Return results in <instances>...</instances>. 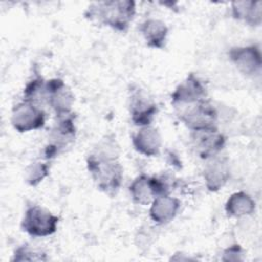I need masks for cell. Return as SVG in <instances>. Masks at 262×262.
Masks as SVG:
<instances>
[{
	"instance_id": "1",
	"label": "cell",
	"mask_w": 262,
	"mask_h": 262,
	"mask_svg": "<svg viewBox=\"0 0 262 262\" xmlns=\"http://www.w3.org/2000/svg\"><path fill=\"white\" fill-rule=\"evenodd\" d=\"M107 141L101 142L86 159L87 170L97 188L110 196L119 191L123 181V167L118 161L115 144L106 147Z\"/></svg>"
},
{
	"instance_id": "2",
	"label": "cell",
	"mask_w": 262,
	"mask_h": 262,
	"mask_svg": "<svg viewBox=\"0 0 262 262\" xmlns=\"http://www.w3.org/2000/svg\"><path fill=\"white\" fill-rule=\"evenodd\" d=\"M136 4L132 0H113L94 2L85 11V16L91 21L112 28L115 31L126 32L134 19Z\"/></svg>"
},
{
	"instance_id": "3",
	"label": "cell",
	"mask_w": 262,
	"mask_h": 262,
	"mask_svg": "<svg viewBox=\"0 0 262 262\" xmlns=\"http://www.w3.org/2000/svg\"><path fill=\"white\" fill-rule=\"evenodd\" d=\"M75 116L72 114L56 116V119L49 131L48 141L43 150V158L50 161L69 147L76 138Z\"/></svg>"
},
{
	"instance_id": "4",
	"label": "cell",
	"mask_w": 262,
	"mask_h": 262,
	"mask_svg": "<svg viewBox=\"0 0 262 262\" xmlns=\"http://www.w3.org/2000/svg\"><path fill=\"white\" fill-rule=\"evenodd\" d=\"M59 218L39 205L29 206L21 219L20 227L32 237H46L56 232Z\"/></svg>"
},
{
	"instance_id": "5",
	"label": "cell",
	"mask_w": 262,
	"mask_h": 262,
	"mask_svg": "<svg viewBox=\"0 0 262 262\" xmlns=\"http://www.w3.org/2000/svg\"><path fill=\"white\" fill-rule=\"evenodd\" d=\"M179 120L190 131H199L217 127L218 112L206 98L186 105L178 115Z\"/></svg>"
},
{
	"instance_id": "6",
	"label": "cell",
	"mask_w": 262,
	"mask_h": 262,
	"mask_svg": "<svg viewBox=\"0 0 262 262\" xmlns=\"http://www.w3.org/2000/svg\"><path fill=\"white\" fill-rule=\"evenodd\" d=\"M10 122L19 133L35 131L44 127L46 113L40 105L23 100L13 106Z\"/></svg>"
},
{
	"instance_id": "7",
	"label": "cell",
	"mask_w": 262,
	"mask_h": 262,
	"mask_svg": "<svg viewBox=\"0 0 262 262\" xmlns=\"http://www.w3.org/2000/svg\"><path fill=\"white\" fill-rule=\"evenodd\" d=\"M228 58L237 71L247 77L258 76L261 72L262 54L258 44L231 47Z\"/></svg>"
},
{
	"instance_id": "8",
	"label": "cell",
	"mask_w": 262,
	"mask_h": 262,
	"mask_svg": "<svg viewBox=\"0 0 262 262\" xmlns=\"http://www.w3.org/2000/svg\"><path fill=\"white\" fill-rule=\"evenodd\" d=\"M157 103L139 87H132L129 95V114L135 126H150L158 114Z\"/></svg>"
},
{
	"instance_id": "9",
	"label": "cell",
	"mask_w": 262,
	"mask_h": 262,
	"mask_svg": "<svg viewBox=\"0 0 262 262\" xmlns=\"http://www.w3.org/2000/svg\"><path fill=\"white\" fill-rule=\"evenodd\" d=\"M190 139L196 155L203 160L218 156L226 144V137L216 128L190 131Z\"/></svg>"
},
{
	"instance_id": "10",
	"label": "cell",
	"mask_w": 262,
	"mask_h": 262,
	"mask_svg": "<svg viewBox=\"0 0 262 262\" xmlns=\"http://www.w3.org/2000/svg\"><path fill=\"white\" fill-rule=\"evenodd\" d=\"M75 97L72 90L60 78L46 80L45 103L54 112L55 116L72 114Z\"/></svg>"
},
{
	"instance_id": "11",
	"label": "cell",
	"mask_w": 262,
	"mask_h": 262,
	"mask_svg": "<svg viewBox=\"0 0 262 262\" xmlns=\"http://www.w3.org/2000/svg\"><path fill=\"white\" fill-rule=\"evenodd\" d=\"M207 94V88L202 80L190 73L172 92L171 102L173 105L186 106L206 99Z\"/></svg>"
},
{
	"instance_id": "12",
	"label": "cell",
	"mask_w": 262,
	"mask_h": 262,
	"mask_svg": "<svg viewBox=\"0 0 262 262\" xmlns=\"http://www.w3.org/2000/svg\"><path fill=\"white\" fill-rule=\"evenodd\" d=\"M205 186L210 192L222 189L230 178L229 160L225 156H215L207 160L203 170Z\"/></svg>"
},
{
	"instance_id": "13",
	"label": "cell",
	"mask_w": 262,
	"mask_h": 262,
	"mask_svg": "<svg viewBox=\"0 0 262 262\" xmlns=\"http://www.w3.org/2000/svg\"><path fill=\"white\" fill-rule=\"evenodd\" d=\"M134 149L144 157H157L162 147V136L159 130L151 126L139 127V130L132 135Z\"/></svg>"
},
{
	"instance_id": "14",
	"label": "cell",
	"mask_w": 262,
	"mask_h": 262,
	"mask_svg": "<svg viewBox=\"0 0 262 262\" xmlns=\"http://www.w3.org/2000/svg\"><path fill=\"white\" fill-rule=\"evenodd\" d=\"M180 207L181 202L178 198L172 196L171 193L161 194L150 203L149 217L156 224L164 225L177 216Z\"/></svg>"
},
{
	"instance_id": "15",
	"label": "cell",
	"mask_w": 262,
	"mask_h": 262,
	"mask_svg": "<svg viewBox=\"0 0 262 262\" xmlns=\"http://www.w3.org/2000/svg\"><path fill=\"white\" fill-rule=\"evenodd\" d=\"M139 32L141 33L147 47L152 49L165 48L169 29L163 20L158 18H147L141 23Z\"/></svg>"
},
{
	"instance_id": "16",
	"label": "cell",
	"mask_w": 262,
	"mask_h": 262,
	"mask_svg": "<svg viewBox=\"0 0 262 262\" xmlns=\"http://www.w3.org/2000/svg\"><path fill=\"white\" fill-rule=\"evenodd\" d=\"M129 192L133 203L141 206L150 205L158 195L154 177L146 174L138 175L129 185Z\"/></svg>"
},
{
	"instance_id": "17",
	"label": "cell",
	"mask_w": 262,
	"mask_h": 262,
	"mask_svg": "<svg viewBox=\"0 0 262 262\" xmlns=\"http://www.w3.org/2000/svg\"><path fill=\"white\" fill-rule=\"evenodd\" d=\"M262 2L234 1L231 3V15L234 19L243 20L250 27H259L262 23Z\"/></svg>"
},
{
	"instance_id": "18",
	"label": "cell",
	"mask_w": 262,
	"mask_h": 262,
	"mask_svg": "<svg viewBox=\"0 0 262 262\" xmlns=\"http://www.w3.org/2000/svg\"><path fill=\"white\" fill-rule=\"evenodd\" d=\"M224 210L230 218H242L250 216L255 212L256 203L249 193L236 191L227 199Z\"/></svg>"
},
{
	"instance_id": "19",
	"label": "cell",
	"mask_w": 262,
	"mask_h": 262,
	"mask_svg": "<svg viewBox=\"0 0 262 262\" xmlns=\"http://www.w3.org/2000/svg\"><path fill=\"white\" fill-rule=\"evenodd\" d=\"M23 95L24 100L41 106L45 103L46 80H44V78L39 75H35L26 84L23 91Z\"/></svg>"
},
{
	"instance_id": "20",
	"label": "cell",
	"mask_w": 262,
	"mask_h": 262,
	"mask_svg": "<svg viewBox=\"0 0 262 262\" xmlns=\"http://www.w3.org/2000/svg\"><path fill=\"white\" fill-rule=\"evenodd\" d=\"M49 172L50 165L48 161L33 162L25 170V181L30 186H37L49 175Z\"/></svg>"
},
{
	"instance_id": "21",
	"label": "cell",
	"mask_w": 262,
	"mask_h": 262,
	"mask_svg": "<svg viewBox=\"0 0 262 262\" xmlns=\"http://www.w3.org/2000/svg\"><path fill=\"white\" fill-rule=\"evenodd\" d=\"M48 258L46 254L36 248L31 247L30 245H21L17 247L13 254L11 261L13 262H23V261H46Z\"/></svg>"
},
{
	"instance_id": "22",
	"label": "cell",
	"mask_w": 262,
	"mask_h": 262,
	"mask_svg": "<svg viewBox=\"0 0 262 262\" xmlns=\"http://www.w3.org/2000/svg\"><path fill=\"white\" fill-rule=\"evenodd\" d=\"M222 261H242L244 260V250L238 244H233L227 247L221 257Z\"/></svg>"
}]
</instances>
